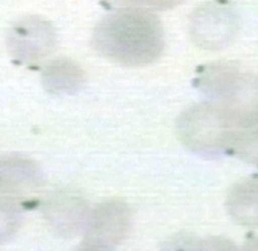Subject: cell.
I'll use <instances>...</instances> for the list:
<instances>
[{
    "mask_svg": "<svg viewBox=\"0 0 258 251\" xmlns=\"http://www.w3.org/2000/svg\"><path fill=\"white\" fill-rule=\"evenodd\" d=\"M238 28L239 19L234 8L224 2H212L195 12L190 37L200 48L218 51L233 42Z\"/></svg>",
    "mask_w": 258,
    "mask_h": 251,
    "instance_id": "4",
    "label": "cell"
},
{
    "mask_svg": "<svg viewBox=\"0 0 258 251\" xmlns=\"http://www.w3.org/2000/svg\"><path fill=\"white\" fill-rule=\"evenodd\" d=\"M48 226L61 237H74L84 231L89 219L88 203L81 195L69 191L51 193L43 206Z\"/></svg>",
    "mask_w": 258,
    "mask_h": 251,
    "instance_id": "6",
    "label": "cell"
},
{
    "mask_svg": "<svg viewBox=\"0 0 258 251\" xmlns=\"http://www.w3.org/2000/svg\"><path fill=\"white\" fill-rule=\"evenodd\" d=\"M93 46L100 56L118 64H151L164 49L162 23L149 10L125 8L100 20L93 32Z\"/></svg>",
    "mask_w": 258,
    "mask_h": 251,
    "instance_id": "1",
    "label": "cell"
},
{
    "mask_svg": "<svg viewBox=\"0 0 258 251\" xmlns=\"http://www.w3.org/2000/svg\"><path fill=\"white\" fill-rule=\"evenodd\" d=\"M44 183L40 167L34 161L19 156L0 159V188L7 192L24 193L38 190Z\"/></svg>",
    "mask_w": 258,
    "mask_h": 251,
    "instance_id": "7",
    "label": "cell"
},
{
    "mask_svg": "<svg viewBox=\"0 0 258 251\" xmlns=\"http://www.w3.org/2000/svg\"><path fill=\"white\" fill-rule=\"evenodd\" d=\"M23 222V214L19 206L13 200L0 197V244L9 241Z\"/></svg>",
    "mask_w": 258,
    "mask_h": 251,
    "instance_id": "10",
    "label": "cell"
},
{
    "mask_svg": "<svg viewBox=\"0 0 258 251\" xmlns=\"http://www.w3.org/2000/svg\"><path fill=\"white\" fill-rule=\"evenodd\" d=\"M56 44L53 25L38 15H28L12 25L7 45L12 57L23 63H35L48 56Z\"/></svg>",
    "mask_w": 258,
    "mask_h": 251,
    "instance_id": "5",
    "label": "cell"
},
{
    "mask_svg": "<svg viewBox=\"0 0 258 251\" xmlns=\"http://www.w3.org/2000/svg\"><path fill=\"white\" fill-rule=\"evenodd\" d=\"M227 210L237 224L258 227V178H246L232 187Z\"/></svg>",
    "mask_w": 258,
    "mask_h": 251,
    "instance_id": "9",
    "label": "cell"
},
{
    "mask_svg": "<svg viewBox=\"0 0 258 251\" xmlns=\"http://www.w3.org/2000/svg\"><path fill=\"white\" fill-rule=\"evenodd\" d=\"M131 210L122 200H109L90 211L83 231L82 250H112L131 231Z\"/></svg>",
    "mask_w": 258,
    "mask_h": 251,
    "instance_id": "3",
    "label": "cell"
},
{
    "mask_svg": "<svg viewBox=\"0 0 258 251\" xmlns=\"http://www.w3.org/2000/svg\"><path fill=\"white\" fill-rule=\"evenodd\" d=\"M197 87L215 103L241 111H258V78L229 64L203 67Z\"/></svg>",
    "mask_w": 258,
    "mask_h": 251,
    "instance_id": "2",
    "label": "cell"
},
{
    "mask_svg": "<svg viewBox=\"0 0 258 251\" xmlns=\"http://www.w3.org/2000/svg\"><path fill=\"white\" fill-rule=\"evenodd\" d=\"M114 7L122 8H149V9L166 10L179 5L183 0H105Z\"/></svg>",
    "mask_w": 258,
    "mask_h": 251,
    "instance_id": "11",
    "label": "cell"
},
{
    "mask_svg": "<svg viewBox=\"0 0 258 251\" xmlns=\"http://www.w3.org/2000/svg\"><path fill=\"white\" fill-rule=\"evenodd\" d=\"M84 81L83 69L71 59L50 62L42 73L44 89L51 95L76 94L83 87Z\"/></svg>",
    "mask_w": 258,
    "mask_h": 251,
    "instance_id": "8",
    "label": "cell"
}]
</instances>
